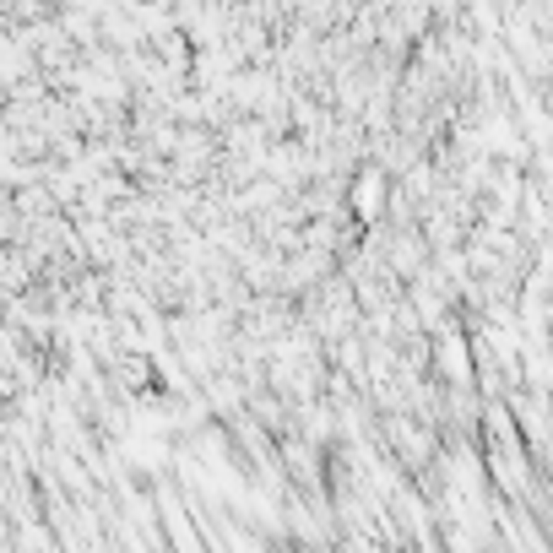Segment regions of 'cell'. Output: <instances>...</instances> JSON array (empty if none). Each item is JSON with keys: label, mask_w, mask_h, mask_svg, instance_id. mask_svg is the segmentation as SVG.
<instances>
[{"label": "cell", "mask_w": 553, "mask_h": 553, "mask_svg": "<svg viewBox=\"0 0 553 553\" xmlns=\"http://www.w3.org/2000/svg\"><path fill=\"white\" fill-rule=\"evenodd\" d=\"M380 195H385V179L380 174H364V185H358V212H364V217H375V201Z\"/></svg>", "instance_id": "cell-1"}]
</instances>
